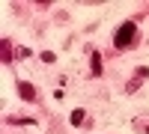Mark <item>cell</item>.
I'll return each instance as SVG.
<instances>
[{"label":"cell","instance_id":"obj_7","mask_svg":"<svg viewBox=\"0 0 149 134\" xmlns=\"http://www.w3.org/2000/svg\"><path fill=\"white\" fill-rule=\"evenodd\" d=\"M137 78H140V81H146V78H149V69H146V66H140V69H137Z\"/></svg>","mask_w":149,"mask_h":134},{"label":"cell","instance_id":"obj_5","mask_svg":"<svg viewBox=\"0 0 149 134\" xmlns=\"http://www.w3.org/2000/svg\"><path fill=\"white\" fill-rule=\"evenodd\" d=\"M140 83H143L140 78H131V81L125 83V92H137V90H140Z\"/></svg>","mask_w":149,"mask_h":134},{"label":"cell","instance_id":"obj_8","mask_svg":"<svg viewBox=\"0 0 149 134\" xmlns=\"http://www.w3.org/2000/svg\"><path fill=\"white\" fill-rule=\"evenodd\" d=\"M18 57H21V60H27V57H30V48H24V45H21V48H18Z\"/></svg>","mask_w":149,"mask_h":134},{"label":"cell","instance_id":"obj_9","mask_svg":"<svg viewBox=\"0 0 149 134\" xmlns=\"http://www.w3.org/2000/svg\"><path fill=\"white\" fill-rule=\"evenodd\" d=\"M42 60H45V63H54V60H57V57H54L51 51H42Z\"/></svg>","mask_w":149,"mask_h":134},{"label":"cell","instance_id":"obj_1","mask_svg":"<svg viewBox=\"0 0 149 134\" xmlns=\"http://www.w3.org/2000/svg\"><path fill=\"white\" fill-rule=\"evenodd\" d=\"M134 39H137V24H134V21H125V24H119V30H116V36H113V48H116V51H125Z\"/></svg>","mask_w":149,"mask_h":134},{"label":"cell","instance_id":"obj_4","mask_svg":"<svg viewBox=\"0 0 149 134\" xmlns=\"http://www.w3.org/2000/svg\"><path fill=\"white\" fill-rule=\"evenodd\" d=\"M69 119H72V125H84V122H86V110H81V107H78V110H72Z\"/></svg>","mask_w":149,"mask_h":134},{"label":"cell","instance_id":"obj_3","mask_svg":"<svg viewBox=\"0 0 149 134\" xmlns=\"http://www.w3.org/2000/svg\"><path fill=\"white\" fill-rule=\"evenodd\" d=\"M90 63H93V78H98V75H102V54L90 51Z\"/></svg>","mask_w":149,"mask_h":134},{"label":"cell","instance_id":"obj_2","mask_svg":"<svg viewBox=\"0 0 149 134\" xmlns=\"http://www.w3.org/2000/svg\"><path fill=\"white\" fill-rule=\"evenodd\" d=\"M18 95H21L24 101H36V87L27 83V81H18Z\"/></svg>","mask_w":149,"mask_h":134},{"label":"cell","instance_id":"obj_10","mask_svg":"<svg viewBox=\"0 0 149 134\" xmlns=\"http://www.w3.org/2000/svg\"><path fill=\"white\" fill-rule=\"evenodd\" d=\"M146 134H149V125H146Z\"/></svg>","mask_w":149,"mask_h":134},{"label":"cell","instance_id":"obj_6","mask_svg":"<svg viewBox=\"0 0 149 134\" xmlns=\"http://www.w3.org/2000/svg\"><path fill=\"white\" fill-rule=\"evenodd\" d=\"M9 39H3V63H9V60H12V51H9Z\"/></svg>","mask_w":149,"mask_h":134}]
</instances>
